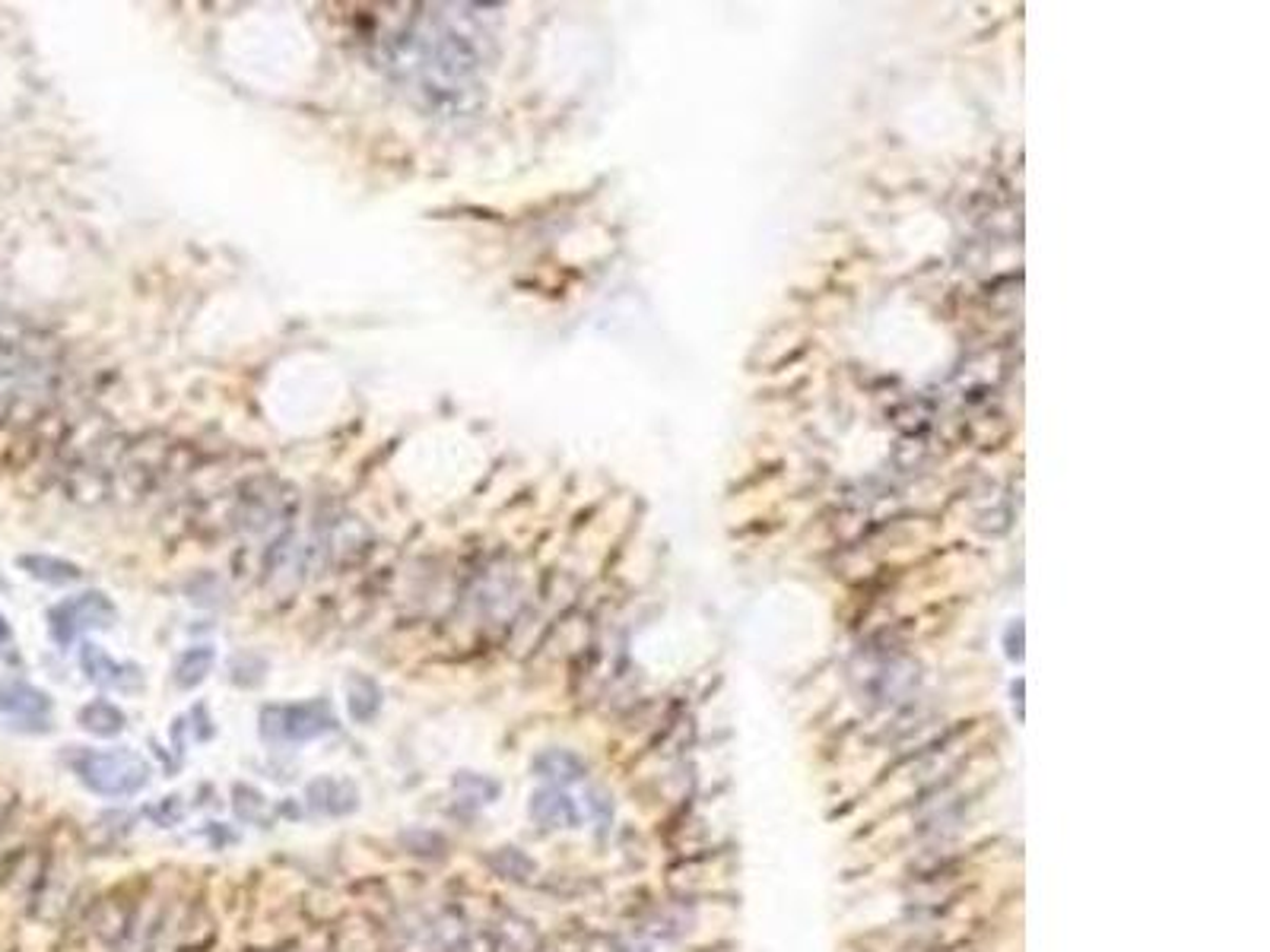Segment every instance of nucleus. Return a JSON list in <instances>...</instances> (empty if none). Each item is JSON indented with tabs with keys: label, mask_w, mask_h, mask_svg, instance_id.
<instances>
[{
	"label": "nucleus",
	"mask_w": 1270,
	"mask_h": 952,
	"mask_svg": "<svg viewBox=\"0 0 1270 952\" xmlns=\"http://www.w3.org/2000/svg\"><path fill=\"white\" fill-rule=\"evenodd\" d=\"M0 711L17 718H42L52 711V699L23 680H0Z\"/></svg>",
	"instance_id": "nucleus-6"
},
{
	"label": "nucleus",
	"mask_w": 1270,
	"mask_h": 952,
	"mask_svg": "<svg viewBox=\"0 0 1270 952\" xmlns=\"http://www.w3.org/2000/svg\"><path fill=\"white\" fill-rule=\"evenodd\" d=\"M20 569H26L36 582L45 585H71L80 582V566L68 563V559H55V556H20Z\"/></svg>",
	"instance_id": "nucleus-8"
},
{
	"label": "nucleus",
	"mask_w": 1270,
	"mask_h": 952,
	"mask_svg": "<svg viewBox=\"0 0 1270 952\" xmlns=\"http://www.w3.org/2000/svg\"><path fill=\"white\" fill-rule=\"evenodd\" d=\"M115 620H118V610L102 591L77 594V597L52 607V613H49V626H52V635L58 645H71L87 629H109Z\"/></svg>",
	"instance_id": "nucleus-3"
},
{
	"label": "nucleus",
	"mask_w": 1270,
	"mask_h": 952,
	"mask_svg": "<svg viewBox=\"0 0 1270 952\" xmlns=\"http://www.w3.org/2000/svg\"><path fill=\"white\" fill-rule=\"evenodd\" d=\"M80 724H83L90 734H96V737H115V734L125 727V711H121L118 705L99 699V702H90V705L80 711Z\"/></svg>",
	"instance_id": "nucleus-10"
},
{
	"label": "nucleus",
	"mask_w": 1270,
	"mask_h": 952,
	"mask_svg": "<svg viewBox=\"0 0 1270 952\" xmlns=\"http://www.w3.org/2000/svg\"><path fill=\"white\" fill-rule=\"evenodd\" d=\"M346 708L353 721H372L381 708V689L368 677H349L346 683Z\"/></svg>",
	"instance_id": "nucleus-9"
},
{
	"label": "nucleus",
	"mask_w": 1270,
	"mask_h": 952,
	"mask_svg": "<svg viewBox=\"0 0 1270 952\" xmlns=\"http://www.w3.org/2000/svg\"><path fill=\"white\" fill-rule=\"evenodd\" d=\"M80 664L87 670V677L96 686L106 689H118V692H134L144 680V673L134 664H118L115 658H109L99 645H83L80 651Z\"/></svg>",
	"instance_id": "nucleus-5"
},
{
	"label": "nucleus",
	"mask_w": 1270,
	"mask_h": 952,
	"mask_svg": "<svg viewBox=\"0 0 1270 952\" xmlns=\"http://www.w3.org/2000/svg\"><path fill=\"white\" fill-rule=\"evenodd\" d=\"M308 800L318 813H349L356 806V791L346 781H334V778H321L308 787Z\"/></svg>",
	"instance_id": "nucleus-7"
},
{
	"label": "nucleus",
	"mask_w": 1270,
	"mask_h": 952,
	"mask_svg": "<svg viewBox=\"0 0 1270 952\" xmlns=\"http://www.w3.org/2000/svg\"><path fill=\"white\" fill-rule=\"evenodd\" d=\"M413 64L403 68L413 74L416 87H422L433 99H455L477 80V42L471 33L449 26V20H436L422 30V36L413 42Z\"/></svg>",
	"instance_id": "nucleus-1"
},
{
	"label": "nucleus",
	"mask_w": 1270,
	"mask_h": 952,
	"mask_svg": "<svg viewBox=\"0 0 1270 952\" xmlns=\"http://www.w3.org/2000/svg\"><path fill=\"white\" fill-rule=\"evenodd\" d=\"M210 667H213V651H210V648H194V651H188V654L178 658V664H175V683L185 686V689H191V686H197V683L210 673Z\"/></svg>",
	"instance_id": "nucleus-11"
},
{
	"label": "nucleus",
	"mask_w": 1270,
	"mask_h": 952,
	"mask_svg": "<svg viewBox=\"0 0 1270 952\" xmlns=\"http://www.w3.org/2000/svg\"><path fill=\"white\" fill-rule=\"evenodd\" d=\"M11 635H14V629H11V623L0 616V645H7L11 642Z\"/></svg>",
	"instance_id": "nucleus-12"
},
{
	"label": "nucleus",
	"mask_w": 1270,
	"mask_h": 952,
	"mask_svg": "<svg viewBox=\"0 0 1270 952\" xmlns=\"http://www.w3.org/2000/svg\"><path fill=\"white\" fill-rule=\"evenodd\" d=\"M71 768L102 797H131L150 784V765L134 749H80Z\"/></svg>",
	"instance_id": "nucleus-2"
},
{
	"label": "nucleus",
	"mask_w": 1270,
	"mask_h": 952,
	"mask_svg": "<svg viewBox=\"0 0 1270 952\" xmlns=\"http://www.w3.org/2000/svg\"><path fill=\"white\" fill-rule=\"evenodd\" d=\"M334 730V715L324 702L273 705L264 711V737L277 743H305Z\"/></svg>",
	"instance_id": "nucleus-4"
}]
</instances>
